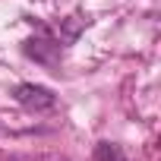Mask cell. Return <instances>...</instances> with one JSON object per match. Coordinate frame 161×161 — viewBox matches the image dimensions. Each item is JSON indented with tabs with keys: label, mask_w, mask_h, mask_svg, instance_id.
<instances>
[{
	"label": "cell",
	"mask_w": 161,
	"mask_h": 161,
	"mask_svg": "<svg viewBox=\"0 0 161 161\" xmlns=\"http://www.w3.org/2000/svg\"><path fill=\"white\" fill-rule=\"evenodd\" d=\"M13 98H16L22 108H29V111H47V108L57 104V95H54L51 89H44V86H32V82L16 86Z\"/></svg>",
	"instance_id": "obj_1"
},
{
	"label": "cell",
	"mask_w": 161,
	"mask_h": 161,
	"mask_svg": "<svg viewBox=\"0 0 161 161\" xmlns=\"http://www.w3.org/2000/svg\"><path fill=\"white\" fill-rule=\"evenodd\" d=\"M95 161H126V155L114 142H98L95 145Z\"/></svg>",
	"instance_id": "obj_2"
}]
</instances>
